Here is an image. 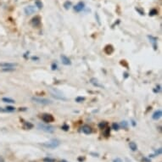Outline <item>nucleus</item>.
<instances>
[{
  "label": "nucleus",
  "instance_id": "obj_1",
  "mask_svg": "<svg viewBox=\"0 0 162 162\" xmlns=\"http://www.w3.org/2000/svg\"><path fill=\"white\" fill-rule=\"evenodd\" d=\"M50 93L54 98H57V99H60V100H67V98L63 95V93H60V91L57 90V89L54 88H50Z\"/></svg>",
  "mask_w": 162,
  "mask_h": 162
},
{
  "label": "nucleus",
  "instance_id": "obj_2",
  "mask_svg": "<svg viewBox=\"0 0 162 162\" xmlns=\"http://www.w3.org/2000/svg\"><path fill=\"white\" fill-rule=\"evenodd\" d=\"M60 141L57 140V139H52V140L48 141V142L43 143V146L48 148V149H55V148H57L60 145Z\"/></svg>",
  "mask_w": 162,
  "mask_h": 162
},
{
  "label": "nucleus",
  "instance_id": "obj_3",
  "mask_svg": "<svg viewBox=\"0 0 162 162\" xmlns=\"http://www.w3.org/2000/svg\"><path fill=\"white\" fill-rule=\"evenodd\" d=\"M31 100L34 103H37L39 104H43V105H48V104H51L52 102L50 100H48L47 98H37V97H33L31 98Z\"/></svg>",
  "mask_w": 162,
  "mask_h": 162
},
{
  "label": "nucleus",
  "instance_id": "obj_4",
  "mask_svg": "<svg viewBox=\"0 0 162 162\" xmlns=\"http://www.w3.org/2000/svg\"><path fill=\"white\" fill-rule=\"evenodd\" d=\"M38 127L40 128L41 130H43V131L46 132L52 133V132H54V127H51V126L44 125V124H39Z\"/></svg>",
  "mask_w": 162,
  "mask_h": 162
},
{
  "label": "nucleus",
  "instance_id": "obj_5",
  "mask_svg": "<svg viewBox=\"0 0 162 162\" xmlns=\"http://www.w3.org/2000/svg\"><path fill=\"white\" fill-rule=\"evenodd\" d=\"M42 119H43V121L44 122L48 123V122H54V118L53 117V116H51V115H49V114H44V115H43V116H42Z\"/></svg>",
  "mask_w": 162,
  "mask_h": 162
},
{
  "label": "nucleus",
  "instance_id": "obj_6",
  "mask_svg": "<svg viewBox=\"0 0 162 162\" xmlns=\"http://www.w3.org/2000/svg\"><path fill=\"white\" fill-rule=\"evenodd\" d=\"M16 66H17V64H15V63H0V67L2 68H14V69H15Z\"/></svg>",
  "mask_w": 162,
  "mask_h": 162
},
{
  "label": "nucleus",
  "instance_id": "obj_7",
  "mask_svg": "<svg viewBox=\"0 0 162 162\" xmlns=\"http://www.w3.org/2000/svg\"><path fill=\"white\" fill-rule=\"evenodd\" d=\"M35 11H36V9H35V7H33L31 5L27 6V7L25 8V13L26 15H31V14L35 13Z\"/></svg>",
  "mask_w": 162,
  "mask_h": 162
},
{
  "label": "nucleus",
  "instance_id": "obj_8",
  "mask_svg": "<svg viewBox=\"0 0 162 162\" xmlns=\"http://www.w3.org/2000/svg\"><path fill=\"white\" fill-rule=\"evenodd\" d=\"M84 3H82V2H79L78 4H76V5L74 7V10L75 11H76V12H81V10L84 9Z\"/></svg>",
  "mask_w": 162,
  "mask_h": 162
},
{
  "label": "nucleus",
  "instance_id": "obj_9",
  "mask_svg": "<svg viewBox=\"0 0 162 162\" xmlns=\"http://www.w3.org/2000/svg\"><path fill=\"white\" fill-rule=\"evenodd\" d=\"M41 23V19L39 16H35L32 20H31V24L33 26H38Z\"/></svg>",
  "mask_w": 162,
  "mask_h": 162
},
{
  "label": "nucleus",
  "instance_id": "obj_10",
  "mask_svg": "<svg viewBox=\"0 0 162 162\" xmlns=\"http://www.w3.org/2000/svg\"><path fill=\"white\" fill-rule=\"evenodd\" d=\"M60 59H61V60H62V63L64 65H66V66H69V65L71 64V62L70 59L68 58V57H66V55H61L60 56Z\"/></svg>",
  "mask_w": 162,
  "mask_h": 162
},
{
  "label": "nucleus",
  "instance_id": "obj_11",
  "mask_svg": "<svg viewBox=\"0 0 162 162\" xmlns=\"http://www.w3.org/2000/svg\"><path fill=\"white\" fill-rule=\"evenodd\" d=\"M82 132L85 133V134L88 135V134L92 133V128H91L88 125H84L82 127Z\"/></svg>",
  "mask_w": 162,
  "mask_h": 162
},
{
  "label": "nucleus",
  "instance_id": "obj_12",
  "mask_svg": "<svg viewBox=\"0 0 162 162\" xmlns=\"http://www.w3.org/2000/svg\"><path fill=\"white\" fill-rule=\"evenodd\" d=\"M149 38V40H150V43H152L153 47H154V50H156L157 49V46H156V43H157V38L156 37H152V36H149L148 37Z\"/></svg>",
  "mask_w": 162,
  "mask_h": 162
},
{
  "label": "nucleus",
  "instance_id": "obj_13",
  "mask_svg": "<svg viewBox=\"0 0 162 162\" xmlns=\"http://www.w3.org/2000/svg\"><path fill=\"white\" fill-rule=\"evenodd\" d=\"M161 116H162V112H161V110H157V111H155V112L154 113V114H153L152 118H153L154 120H159L160 117H161Z\"/></svg>",
  "mask_w": 162,
  "mask_h": 162
},
{
  "label": "nucleus",
  "instance_id": "obj_14",
  "mask_svg": "<svg viewBox=\"0 0 162 162\" xmlns=\"http://www.w3.org/2000/svg\"><path fill=\"white\" fill-rule=\"evenodd\" d=\"M90 82L92 83L93 86H95V87H103L100 83H98V80L95 79V78H92V79H91V81H90Z\"/></svg>",
  "mask_w": 162,
  "mask_h": 162
},
{
  "label": "nucleus",
  "instance_id": "obj_15",
  "mask_svg": "<svg viewBox=\"0 0 162 162\" xmlns=\"http://www.w3.org/2000/svg\"><path fill=\"white\" fill-rule=\"evenodd\" d=\"M129 147H130V149H132V151L137 150V146L134 142H131V143H129Z\"/></svg>",
  "mask_w": 162,
  "mask_h": 162
},
{
  "label": "nucleus",
  "instance_id": "obj_16",
  "mask_svg": "<svg viewBox=\"0 0 162 162\" xmlns=\"http://www.w3.org/2000/svg\"><path fill=\"white\" fill-rule=\"evenodd\" d=\"M33 127V125L30 122H25V126H24V128L25 129H31Z\"/></svg>",
  "mask_w": 162,
  "mask_h": 162
},
{
  "label": "nucleus",
  "instance_id": "obj_17",
  "mask_svg": "<svg viewBox=\"0 0 162 162\" xmlns=\"http://www.w3.org/2000/svg\"><path fill=\"white\" fill-rule=\"evenodd\" d=\"M3 101L5 103H10V104H14V103H15V101L13 100V99H10V98H3Z\"/></svg>",
  "mask_w": 162,
  "mask_h": 162
},
{
  "label": "nucleus",
  "instance_id": "obj_18",
  "mask_svg": "<svg viewBox=\"0 0 162 162\" xmlns=\"http://www.w3.org/2000/svg\"><path fill=\"white\" fill-rule=\"evenodd\" d=\"M64 7L66 10H69L71 7V3L69 2V1H67V2H66L64 4Z\"/></svg>",
  "mask_w": 162,
  "mask_h": 162
},
{
  "label": "nucleus",
  "instance_id": "obj_19",
  "mask_svg": "<svg viewBox=\"0 0 162 162\" xmlns=\"http://www.w3.org/2000/svg\"><path fill=\"white\" fill-rule=\"evenodd\" d=\"M161 154V149H159L158 150H155V152H154V154H151V155H149L150 157H155L156 155H159V154Z\"/></svg>",
  "mask_w": 162,
  "mask_h": 162
},
{
  "label": "nucleus",
  "instance_id": "obj_20",
  "mask_svg": "<svg viewBox=\"0 0 162 162\" xmlns=\"http://www.w3.org/2000/svg\"><path fill=\"white\" fill-rule=\"evenodd\" d=\"M84 100H85V98H83V97H77V98H76V102H78V103H81Z\"/></svg>",
  "mask_w": 162,
  "mask_h": 162
},
{
  "label": "nucleus",
  "instance_id": "obj_21",
  "mask_svg": "<svg viewBox=\"0 0 162 162\" xmlns=\"http://www.w3.org/2000/svg\"><path fill=\"white\" fill-rule=\"evenodd\" d=\"M121 125H122V127L123 128H127V127H128V122H126V121H124V122H122Z\"/></svg>",
  "mask_w": 162,
  "mask_h": 162
},
{
  "label": "nucleus",
  "instance_id": "obj_22",
  "mask_svg": "<svg viewBox=\"0 0 162 162\" xmlns=\"http://www.w3.org/2000/svg\"><path fill=\"white\" fill-rule=\"evenodd\" d=\"M35 4H36V5H37V7L38 9H42V8H43V4H42L40 1H36V3H35Z\"/></svg>",
  "mask_w": 162,
  "mask_h": 162
},
{
  "label": "nucleus",
  "instance_id": "obj_23",
  "mask_svg": "<svg viewBox=\"0 0 162 162\" xmlns=\"http://www.w3.org/2000/svg\"><path fill=\"white\" fill-rule=\"evenodd\" d=\"M106 126H107L106 122H102V123L99 124V128L100 129H104V128L106 127Z\"/></svg>",
  "mask_w": 162,
  "mask_h": 162
},
{
  "label": "nucleus",
  "instance_id": "obj_24",
  "mask_svg": "<svg viewBox=\"0 0 162 162\" xmlns=\"http://www.w3.org/2000/svg\"><path fill=\"white\" fill-rule=\"evenodd\" d=\"M15 71L14 68H3L2 69V71Z\"/></svg>",
  "mask_w": 162,
  "mask_h": 162
},
{
  "label": "nucleus",
  "instance_id": "obj_25",
  "mask_svg": "<svg viewBox=\"0 0 162 162\" xmlns=\"http://www.w3.org/2000/svg\"><path fill=\"white\" fill-rule=\"evenodd\" d=\"M112 127H113V129L114 130H119V125L118 124H116V123H113V125H112Z\"/></svg>",
  "mask_w": 162,
  "mask_h": 162
},
{
  "label": "nucleus",
  "instance_id": "obj_26",
  "mask_svg": "<svg viewBox=\"0 0 162 162\" xmlns=\"http://www.w3.org/2000/svg\"><path fill=\"white\" fill-rule=\"evenodd\" d=\"M157 14V10H153L152 11L149 13V15H156Z\"/></svg>",
  "mask_w": 162,
  "mask_h": 162
},
{
  "label": "nucleus",
  "instance_id": "obj_27",
  "mask_svg": "<svg viewBox=\"0 0 162 162\" xmlns=\"http://www.w3.org/2000/svg\"><path fill=\"white\" fill-rule=\"evenodd\" d=\"M143 162H151V160H150V159L146 158V157H143Z\"/></svg>",
  "mask_w": 162,
  "mask_h": 162
},
{
  "label": "nucleus",
  "instance_id": "obj_28",
  "mask_svg": "<svg viewBox=\"0 0 162 162\" xmlns=\"http://www.w3.org/2000/svg\"><path fill=\"white\" fill-rule=\"evenodd\" d=\"M62 129L65 130V131H67V130L69 129V127H68L67 125H64L63 127H62Z\"/></svg>",
  "mask_w": 162,
  "mask_h": 162
},
{
  "label": "nucleus",
  "instance_id": "obj_29",
  "mask_svg": "<svg viewBox=\"0 0 162 162\" xmlns=\"http://www.w3.org/2000/svg\"><path fill=\"white\" fill-rule=\"evenodd\" d=\"M44 162H54V160H51V159H49V158H46V159H44Z\"/></svg>",
  "mask_w": 162,
  "mask_h": 162
},
{
  "label": "nucleus",
  "instance_id": "obj_30",
  "mask_svg": "<svg viewBox=\"0 0 162 162\" xmlns=\"http://www.w3.org/2000/svg\"><path fill=\"white\" fill-rule=\"evenodd\" d=\"M113 162H123V161H122V160H121L120 158H116V159H115Z\"/></svg>",
  "mask_w": 162,
  "mask_h": 162
},
{
  "label": "nucleus",
  "instance_id": "obj_31",
  "mask_svg": "<svg viewBox=\"0 0 162 162\" xmlns=\"http://www.w3.org/2000/svg\"><path fill=\"white\" fill-rule=\"evenodd\" d=\"M52 69L53 70H56V69H57V65H56V64H53L52 65Z\"/></svg>",
  "mask_w": 162,
  "mask_h": 162
},
{
  "label": "nucleus",
  "instance_id": "obj_32",
  "mask_svg": "<svg viewBox=\"0 0 162 162\" xmlns=\"http://www.w3.org/2000/svg\"><path fill=\"white\" fill-rule=\"evenodd\" d=\"M0 162H4V159L2 156H0Z\"/></svg>",
  "mask_w": 162,
  "mask_h": 162
},
{
  "label": "nucleus",
  "instance_id": "obj_33",
  "mask_svg": "<svg viewBox=\"0 0 162 162\" xmlns=\"http://www.w3.org/2000/svg\"><path fill=\"white\" fill-rule=\"evenodd\" d=\"M132 125H133V126H135V125H136V124H135V122H134V121H132Z\"/></svg>",
  "mask_w": 162,
  "mask_h": 162
},
{
  "label": "nucleus",
  "instance_id": "obj_34",
  "mask_svg": "<svg viewBox=\"0 0 162 162\" xmlns=\"http://www.w3.org/2000/svg\"><path fill=\"white\" fill-rule=\"evenodd\" d=\"M60 162H67V161H66V160H61Z\"/></svg>",
  "mask_w": 162,
  "mask_h": 162
}]
</instances>
